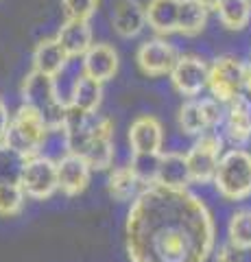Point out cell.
<instances>
[{"label": "cell", "mask_w": 251, "mask_h": 262, "mask_svg": "<svg viewBox=\"0 0 251 262\" xmlns=\"http://www.w3.org/2000/svg\"><path fill=\"white\" fill-rule=\"evenodd\" d=\"M129 262H208L216 227L210 210L188 188L151 184L127 214Z\"/></svg>", "instance_id": "1"}, {"label": "cell", "mask_w": 251, "mask_h": 262, "mask_svg": "<svg viewBox=\"0 0 251 262\" xmlns=\"http://www.w3.org/2000/svg\"><path fill=\"white\" fill-rule=\"evenodd\" d=\"M212 184L227 201H242L251 194V153L232 149L223 153L216 164Z\"/></svg>", "instance_id": "2"}, {"label": "cell", "mask_w": 251, "mask_h": 262, "mask_svg": "<svg viewBox=\"0 0 251 262\" xmlns=\"http://www.w3.org/2000/svg\"><path fill=\"white\" fill-rule=\"evenodd\" d=\"M48 125L39 116V112L22 103V107L9 118V127L5 131L3 144L18 151L24 158L42 153V144L46 140Z\"/></svg>", "instance_id": "3"}, {"label": "cell", "mask_w": 251, "mask_h": 262, "mask_svg": "<svg viewBox=\"0 0 251 262\" xmlns=\"http://www.w3.org/2000/svg\"><path fill=\"white\" fill-rule=\"evenodd\" d=\"M22 103L29 105L39 112V116L46 120L48 129L63 127V116H66V107H61L55 98L53 77L42 75L37 70H31L22 81Z\"/></svg>", "instance_id": "4"}, {"label": "cell", "mask_w": 251, "mask_h": 262, "mask_svg": "<svg viewBox=\"0 0 251 262\" xmlns=\"http://www.w3.org/2000/svg\"><path fill=\"white\" fill-rule=\"evenodd\" d=\"M245 68L247 66L232 55L216 57L212 66H208V90L214 101L225 105L245 92Z\"/></svg>", "instance_id": "5"}, {"label": "cell", "mask_w": 251, "mask_h": 262, "mask_svg": "<svg viewBox=\"0 0 251 262\" xmlns=\"http://www.w3.org/2000/svg\"><path fill=\"white\" fill-rule=\"evenodd\" d=\"M223 155V136L214 129L203 131L197 136V142L186 153V164H188L190 184H212L218 158Z\"/></svg>", "instance_id": "6"}, {"label": "cell", "mask_w": 251, "mask_h": 262, "mask_svg": "<svg viewBox=\"0 0 251 262\" xmlns=\"http://www.w3.org/2000/svg\"><path fill=\"white\" fill-rule=\"evenodd\" d=\"M20 188L31 199L44 201L59 190L57 186V164L44 153L31 155L24 160L20 173Z\"/></svg>", "instance_id": "7"}, {"label": "cell", "mask_w": 251, "mask_h": 262, "mask_svg": "<svg viewBox=\"0 0 251 262\" xmlns=\"http://www.w3.org/2000/svg\"><path fill=\"white\" fill-rule=\"evenodd\" d=\"M81 155L92 170H107L114 164L116 146H114V122L107 116H96L92 131L87 136L85 144L81 146Z\"/></svg>", "instance_id": "8"}, {"label": "cell", "mask_w": 251, "mask_h": 262, "mask_svg": "<svg viewBox=\"0 0 251 262\" xmlns=\"http://www.w3.org/2000/svg\"><path fill=\"white\" fill-rule=\"evenodd\" d=\"M221 122H223V107L212 96L188 98V103H184L179 110V129L186 136H201L203 131L216 129Z\"/></svg>", "instance_id": "9"}, {"label": "cell", "mask_w": 251, "mask_h": 262, "mask_svg": "<svg viewBox=\"0 0 251 262\" xmlns=\"http://www.w3.org/2000/svg\"><path fill=\"white\" fill-rule=\"evenodd\" d=\"M168 75L175 90L186 98L199 96L208 88V63L197 55H179Z\"/></svg>", "instance_id": "10"}, {"label": "cell", "mask_w": 251, "mask_h": 262, "mask_svg": "<svg viewBox=\"0 0 251 262\" xmlns=\"http://www.w3.org/2000/svg\"><path fill=\"white\" fill-rule=\"evenodd\" d=\"M177 57H179V53H177V48L171 42H166V39H162V37H153V39H147V42L138 48L135 59L144 75L164 77L173 70Z\"/></svg>", "instance_id": "11"}, {"label": "cell", "mask_w": 251, "mask_h": 262, "mask_svg": "<svg viewBox=\"0 0 251 262\" xmlns=\"http://www.w3.org/2000/svg\"><path fill=\"white\" fill-rule=\"evenodd\" d=\"M225 105H227V110L223 112L225 138L234 146H240L251 140V96L242 92Z\"/></svg>", "instance_id": "12"}, {"label": "cell", "mask_w": 251, "mask_h": 262, "mask_svg": "<svg viewBox=\"0 0 251 262\" xmlns=\"http://www.w3.org/2000/svg\"><path fill=\"white\" fill-rule=\"evenodd\" d=\"M55 164H57V186L68 196H77L87 188L92 168L81 155L63 153L59 160H55Z\"/></svg>", "instance_id": "13"}, {"label": "cell", "mask_w": 251, "mask_h": 262, "mask_svg": "<svg viewBox=\"0 0 251 262\" xmlns=\"http://www.w3.org/2000/svg\"><path fill=\"white\" fill-rule=\"evenodd\" d=\"M81 70L85 77L105 83L118 72V53L109 44H92L81 57Z\"/></svg>", "instance_id": "14"}, {"label": "cell", "mask_w": 251, "mask_h": 262, "mask_svg": "<svg viewBox=\"0 0 251 262\" xmlns=\"http://www.w3.org/2000/svg\"><path fill=\"white\" fill-rule=\"evenodd\" d=\"M129 144L133 153H162L164 129L153 116H140L129 127Z\"/></svg>", "instance_id": "15"}, {"label": "cell", "mask_w": 251, "mask_h": 262, "mask_svg": "<svg viewBox=\"0 0 251 262\" xmlns=\"http://www.w3.org/2000/svg\"><path fill=\"white\" fill-rule=\"evenodd\" d=\"M55 39L63 48V53L68 55V59H81L83 53L94 44V31L90 27V22L63 20Z\"/></svg>", "instance_id": "16"}, {"label": "cell", "mask_w": 251, "mask_h": 262, "mask_svg": "<svg viewBox=\"0 0 251 262\" xmlns=\"http://www.w3.org/2000/svg\"><path fill=\"white\" fill-rule=\"evenodd\" d=\"M111 27L125 39L138 37L147 27L144 5H140L138 0H118L111 11Z\"/></svg>", "instance_id": "17"}, {"label": "cell", "mask_w": 251, "mask_h": 262, "mask_svg": "<svg viewBox=\"0 0 251 262\" xmlns=\"http://www.w3.org/2000/svg\"><path fill=\"white\" fill-rule=\"evenodd\" d=\"M177 13H179V0H149V5L144 7L147 27H151L157 35L177 33Z\"/></svg>", "instance_id": "18"}, {"label": "cell", "mask_w": 251, "mask_h": 262, "mask_svg": "<svg viewBox=\"0 0 251 262\" xmlns=\"http://www.w3.org/2000/svg\"><path fill=\"white\" fill-rule=\"evenodd\" d=\"M101 101H103V83L96 79L81 75L77 79L75 88H72L68 107L77 110L81 114H96L101 107Z\"/></svg>", "instance_id": "19"}, {"label": "cell", "mask_w": 251, "mask_h": 262, "mask_svg": "<svg viewBox=\"0 0 251 262\" xmlns=\"http://www.w3.org/2000/svg\"><path fill=\"white\" fill-rule=\"evenodd\" d=\"M66 63H68V55L63 53V48L55 37H46L42 42H37L33 51V70L55 77Z\"/></svg>", "instance_id": "20"}, {"label": "cell", "mask_w": 251, "mask_h": 262, "mask_svg": "<svg viewBox=\"0 0 251 262\" xmlns=\"http://www.w3.org/2000/svg\"><path fill=\"white\" fill-rule=\"evenodd\" d=\"M162 186L173 188H188L190 173L186 155L181 153H159V168H157V182Z\"/></svg>", "instance_id": "21"}, {"label": "cell", "mask_w": 251, "mask_h": 262, "mask_svg": "<svg viewBox=\"0 0 251 262\" xmlns=\"http://www.w3.org/2000/svg\"><path fill=\"white\" fill-rule=\"evenodd\" d=\"M208 18H210V9L201 0H179L177 33H181V35H199L206 29Z\"/></svg>", "instance_id": "22"}, {"label": "cell", "mask_w": 251, "mask_h": 262, "mask_svg": "<svg viewBox=\"0 0 251 262\" xmlns=\"http://www.w3.org/2000/svg\"><path fill=\"white\" fill-rule=\"evenodd\" d=\"M142 184L140 179L135 177V173L131 170V166H118L109 173V179H107V190L111 194L114 201H120V203H127V201H133L138 194L142 190Z\"/></svg>", "instance_id": "23"}, {"label": "cell", "mask_w": 251, "mask_h": 262, "mask_svg": "<svg viewBox=\"0 0 251 262\" xmlns=\"http://www.w3.org/2000/svg\"><path fill=\"white\" fill-rule=\"evenodd\" d=\"M214 11L225 29L242 31L249 27L251 20V0H221Z\"/></svg>", "instance_id": "24"}, {"label": "cell", "mask_w": 251, "mask_h": 262, "mask_svg": "<svg viewBox=\"0 0 251 262\" xmlns=\"http://www.w3.org/2000/svg\"><path fill=\"white\" fill-rule=\"evenodd\" d=\"M230 245H234L240 251L251 249V210H238L234 212L227 225Z\"/></svg>", "instance_id": "25"}, {"label": "cell", "mask_w": 251, "mask_h": 262, "mask_svg": "<svg viewBox=\"0 0 251 262\" xmlns=\"http://www.w3.org/2000/svg\"><path fill=\"white\" fill-rule=\"evenodd\" d=\"M24 160L27 158L18 151L0 144V184H20Z\"/></svg>", "instance_id": "26"}, {"label": "cell", "mask_w": 251, "mask_h": 262, "mask_svg": "<svg viewBox=\"0 0 251 262\" xmlns=\"http://www.w3.org/2000/svg\"><path fill=\"white\" fill-rule=\"evenodd\" d=\"M131 170L140 179L142 186H151L157 182V168H159V153H133L131 155Z\"/></svg>", "instance_id": "27"}, {"label": "cell", "mask_w": 251, "mask_h": 262, "mask_svg": "<svg viewBox=\"0 0 251 262\" xmlns=\"http://www.w3.org/2000/svg\"><path fill=\"white\" fill-rule=\"evenodd\" d=\"M24 190L20 184H0V216H15L24 206Z\"/></svg>", "instance_id": "28"}, {"label": "cell", "mask_w": 251, "mask_h": 262, "mask_svg": "<svg viewBox=\"0 0 251 262\" xmlns=\"http://www.w3.org/2000/svg\"><path fill=\"white\" fill-rule=\"evenodd\" d=\"M99 9V0H61V13L66 20L90 22Z\"/></svg>", "instance_id": "29"}, {"label": "cell", "mask_w": 251, "mask_h": 262, "mask_svg": "<svg viewBox=\"0 0 251 262\" xmlns=\"http://www.w3.org/2000/svg\"><path fill=\"white\" fill-rule=\"evenodd\" d=\"M214 253V260L216 262H245V258H242V253L245 251H240V249H236L234 245H221L216 251H212Z\"/></svg>", "instance_id": "30"}, {"label": "cell", "mask_w": 251, "mask_h": 262, "mask_svg": "<svg viewBox=\"0 0 251 262\" xmlns=\"http://www.w3.org/2000/svg\"><path fill=\"white\" fill-rule=\"evenodd\" d=\"M9 110H7V105H5V101L0 98V144H3V138H5V131H7V127H9Z\"/></svg>", "instance_id": "31"}]
</instances>
